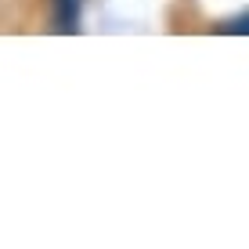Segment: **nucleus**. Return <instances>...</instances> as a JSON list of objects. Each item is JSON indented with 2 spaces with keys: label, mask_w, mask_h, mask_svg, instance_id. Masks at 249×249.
I'll use <instances>...</instances> for the list:
<instances>
[{
  "label": "nucleus",
  "mask_w": 249,
  "mask_h": 249,
  "mask_svg": "<svg viewBox=\"0 0 249 249\" xmlns=\"http://www.w3.org/2000/svg\"><path fill=\"white\" fill-rule=\"evenodd\" d=\"M80 7H83V0H54L58 33H76L80 29Z\"/></svg>",
  "instance_id": "f257e3e1"
},
{
  "label": "nucleus",
  "mask_w": 249,
  "mask_h": 249,
  "mask_svg": "<svg viewBox=\"0 0 249 249\" xmlns=\"http://www.w3.org/2000/svg\"><path fill=\"white\" fill-rule=\"evenodd\" d=\"M220 29H224V33H246V36H249V15H238V18L224 22Z\"/></svg>",
  "instance_id": "f03ea898"
}]
</instances>
